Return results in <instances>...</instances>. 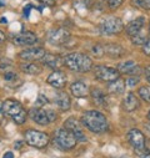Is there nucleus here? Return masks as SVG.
Returning <instances> with one entry per match:
<instances>
[{
	"mask_svg": "<svg viewBox=\"0 0 150 158\" xmlns=\"http://www.w3.org/2000/svg\"><path fill=\"white\" fill-rule=\"evenodd\" d=\"M82 125L93 133H101L108 130V120L99 111H86L82 116Z\"/></svg>",
	"mask_w": 150,
	"mask_h": 158,
	"instance_id": "obj_1",
	"label": "nucleus"
},
{
	"mask_svg": "<svg viewBox=\"0 0 150 158\" xmlns=\"http://www.w3.org/2000/svg\"><path fill=\"white\" fill-rule=\"evenodd\" d=\"M63 62L71 71L80 72V73L89 72L93 69V60L88 55L82 52H71L65 55V57L63 59Z\"/></svg>",
	"mask_w": 150,
	"mask_h": 158,
	"instance_id": "obj_2",
	"label": "nucleus"
},
{
	"mask_svg": "<svg viewBox=\"0 0 150 158\" xmlns=\"http://www.w3.org/2000/svg\"><path fill=\"white\" fill-rule=\"evenodd\" d=\"M2 111H3L4 114L9 116L16 125H23L26 121V116H28L26 111L24 110L23 105L19 101L14 100V98L5 100L3 102Z\"/></svg>",
	"mask_w": 150,
	"mask_h": 158,
	"instance_id": "obj_3",
	"label": "nucleus"
},
{
	"mask_svg": "<svg viewBox=\"0 0 150 158\" xmlns=\"http://www.w3.org/2000/svg\"><path fill=\"white\" fill-rule=\"evenodd\" d=\"M54 142L60 149H65V151L73 149L78 143L75 136L66 128H58L54 132Z\"/></svg>",
	"mask_w": 150,
	"mask_h": 158,
	"instance_id": "obj_4",
	"label": "nucleus"
},
{
	"mask_svg": "<svg viewBox=\"0 0 150 158\" xmlns=\"http://www.w3.org/2000/svg\"><path fill=\"white\" fill-rule=\"evenodd\" d=\"M58 114L53 110H45L40 107H33L30 110V118L38 125L40 126H46L50 122L56 120Z\"/></svg>",
	"mask_w": 150,
	"mask_h": 158,
	"instance_id": "obj_5",
	"label": "nucleus"
},
{
	"mask_svg": "<svg viewBox=\"0 0 150 158\" xmlns=\"http://www.w3.org/2000/svg\"><path fill=\"white\" fill-rule=\"evenodd\" d=\"M49 136L44 132L36 131V130H29L25 132V142L35 148H44L49 144Z\"/></svg>",
	"mask_w": 150,
	"mask_h": 158,
	"instance_id": "obj_6",
	"label": "nucleus"
},
{
	"mask_svg": "<svg viewBox=\"0 0 150 158\" xmlns=\"http://www.w3.org/2000/svg\"><path fill=\"white\" fill-rule=\"evenodd\" d=\"M94 75L98 80L108 82V84H110L113 81H117L118 78H120V72L118 71V69L104 66V65L95 66L94 67Z\"/></svg>",
	"mask_w": 150,
	"mask_h": 158,
	"instance_id": "obj_7",
	"label": "nucleus"
},
{
	"mask_svg": "<svg viewBox=\"0 0 150 158\" xmlns=\"http://www.w3.org/2000/svg\"><path fill=\"white\" fill-rule=\"evenodd\" d=\"M46 40L50 45L61 46L70 40V32L64 27H54L48 31Z\"/></svg>",
	"mask_w": 150,
	"mask_h": 158,
	"instance_id": "obj_8",
	"label": "nucleus"
},
{
	"mask_svg": "<svg viewBox=\"0 0 150 158\" xmlns=\"http://www.w3.org/2000/svg\"><path fill=\"white\" fill-rule=\"evenodd\" d=\"M100 31L106 35H115L124 30V23L120 18H106L100 23Z\"/></svg>",
	"mask_w": 150,
	"mask_h": 158,
	"instance_id": "obj_9",
	"label": "nucleus"
},
{
	"mask_svg": "<svg viewBox=\"0 0 150 158\" xmlns=\"http://www.w3.org/2000/svg\"><path fill=\"white\" fill-rule=\"evenodd\" d=\"M126 137H128V141H129V143L131 144V147H133V148L136 151V153L140 156V154L145 151V143H146V141H145L144 133H143L140 130H138V128H133V130H130V131L128 132Z\"/></svg>",
	"mask_w": 150,
	"mask_h": 158,
	"instance_id": "obj_10",
	"label": "nucleus"
},
{
	"mask_svg": "<svg viewBox=\"0 0 150 158\" xmlns=\"http://www.w3.org/2000/svg\"><path fill=\"white\" fill-rule=\"evenodd\" d=\"M84 126L82 125L80 121H78L77 118H74V117H70L68 118V120L65 121L64 123V128H66L68 131H70L75 138H77L78 142H85L86 141V136L84 133Z\"/></svg>",
	"mask_w": 150,
	"mask_h": 158,
	"instance_id": "obj_11",
	"label": "nucleus"
},
{
	"mask_svg": "<svg viewBox=\"0 0 150 158\" xmlns=\"http://www.w3.org/2000/svg\"><path fill=\"white\" fill-rule=\"evenodd\" d=\"M11 41L18 46H31L38 43V36L31 31H23L13 35Z\"/></svg>",
	"mask_w": 150,
	"mask_h": 158,
	"instance_id": "obj_12",
	"label": "nucleus"
},
{
	"mask_svg": "<svg viewBox=\"0 0 150 158\" xmlns=\"http://www.w3.org/2000/svg\"><path fill=\"white\" fill-rule=\"evenodd\" d=\"M45 50L43 48H31V49H26L23 50L19 54V57L24 61H29V62H34L38 60H42L45 55Z\"/></svg>",
	"mask_w": 150,
	"mask_h": 158,
	"instance_id": "obj_13",
	"label": "nucleus"
},
{
	"mask_svg": "<svg viewBox=\"0 0 150 158\" xmlns=\"http://www.w3.org/2000/svg\"><path fill=\"white\" fill-rule=\"evenodd\" d=\"M46 82H48L51 87L58 89V90H61V89H64L65 85H66V75H65L63 71H60V70H55V71H53V72L48 76Z\"/></svg>",
	"mask_w": 150,
	"mask_h": 158,
	"instance_id": "obj_14",
	"label": "nucleus"
},
{
	"mask_svg": "<svg viewBox=\"0 0 150 158\" xmlns=\"http://www.w3.org/2000/svg\"><path fill=\"white\" fill-rule=\"evenodd\" d=\"M118 71L120 73H124V75H130V76L136 75L138 76L141 72V67L135 61L128 60V61H123L118 65Z\"/></svg>",
	"mask_w": 150,
	"mask_h": 158,
	"instance_id": "obj_15",
	"label": "nucleus"
},
{
	"mask_svg": "<svg viewBox=\"0 0 150 158\" xmlns=\"http://www.w3.org/2000/svg\"><path fill=\"white\" fill-rule=\"evenodd\" d=\"M139 107H140V101L138 96L134 92L126 94L125 98L123 100V110L125 112H133V111H136Z\"/></svg>",
	"mask_w": 150,
	"mask_h": 158,
	"instance_id": "obj_16",
	"label": "nucleus"
},
{
	"mask_svg": "<svg viewBox=\"0 0 150 158\" xmlns=\"http://www.w3.org/2000/svg\"><path fill=\"white\" fill-rule=\"evenodd\" d=\"M145 25V18L144 16H139L134 20H131L126 26H125V31L129 36H134L136 34H139L140 31H143V27Z\"/></svg>",
	"mask_w": 150,
	"mask_h": 158,
	"instance_id": "obj_17",
	"label": "nucleus"
},
{
	"mask_svg": "<svg viewBox=\"0 0 150 158\" xmlns=\"http://www.w3.org/2000/svg\"><path fill=\"white\" fill-rule=\"evenodd\" d=\"M54 102H55V105H56L61 111H68V110L70 108V106H71V101H70L69 95H68L65 91H61V90H59V91L55 94Z\"/></svg>",
	"mask_w": 150,
	"mask_h": 158,
	"instance_id": "obj_18",
	"label": "nucleus"
},
{
	"mask_svg": "<svg viewBox=\"0 0 150 158\" xmlns=\"http://www.w3.org/2000/svg\"><path fill=\"white\" fill-rule=\"evenodd\" d=\"M70 92L73 96L75 97H78V98H82V97H86L89 95V89L88 86L82 82V81H75L70 85Z\"/></svg>",
	"mask_w": 150,
	"mask_h": 158,
	"instance_id": "obj_19",
	"label": "nucleus"
},
{
	"mask_svg": "<svg viewBox=\"0 0 150 158\" xmlns=\"http://www.w3.org/2000/svg\"><path fill=\"white\" fill-rule=\"evenodd\" d=\"M90 95L93 98V102L99 107H106L108 106V97L103 90L99 87H93L90 90Z\"/></svg>",
	"mask_w": 150,
	"mask_h": 158,
	"instance_id": "obj_20",
	"label": "nucleus"
},
{
	"mask_svg": "<svg viewBox=\"0 0 150 158\" xmlns=\"http://www.w3.org/2000/svg\"><path fill=\"white\" fill-rule=\"evenodd\" d=\"M103 49H104V55H108L109 57H113V59L121 57L125 52L124 49L118 44H105L103 45Z\"/></svg>",
	"mask_w": 150,
	"mask_h": 158,
	"instance_id": "obj_21",
	"label": "nucleus"
},
{
	"mask_svg": "<svg viewBox=\"0 0 150 158\" xmlns=\"http://www.w3.org/2000/svg\"><path fill=\"white\" fill-rule=\"evenodd\" d=\"M42 61H43V64H44L45 66L53 69L54 71H55L56 69H59V67L61 66V64H64L63 60H61L58 55H54V54H45L44 57L42 59Z\"/></svg>",
	"mask_w": 150,
	"mask_h": 158,
	"instance_id": "obj_22",
	"label": "nucleus"
},
{
	"mask_svg": "<svg viewBox=\"0 0 150 158\" xmlns=\"http://www.w3.org/2000/svg\"><path fill=\"white\" fill-rule=\"evenodd\" d=\"M20 69H21L23 72L29 73V75H39L43 71V69H42V66L39 64L29 62V61H26L25 64H20Z\"/></svg>",
	"mask_w": 150,
	"mask_h": 158,
	"instance_id": "obj_23",
	"label": "nucleus"
},
{
	"mask_svg": "<svg viewBox=\"0 0 150 158\" xmlns=\"http://www.w3.org/2000/svg\"><path fill=\"white\" fill-rule=\"evenodd\" d=\"M125 89V81L121 78H118L117 81H113L108 85V91L110 94H121Z\"/></svg>",
	"mask_w": 150,
	"mask_h": 158,
	"instance_id": "obj_24",
	"label": "nucleus"
},
{
	"mask_svg": "<svg viewBox=\"0 0 150 158\" xmlns=\"http://www.w3.org/2000/svg\"><path fill=\"white\" fill-rule=\"evenodd\" d=\"M148 40H149V39L146 37V35H145V34H143V31H140L139 34H136V35L131 36V43H133V44H135V45H144Z\"/></svg>",
	"mask_w": 150,
	"mask_h": 158,
	"instance_id": "obj_25",
	"label": "nucleus"
},
{
	"mask_svg": "<svg viewBox=\"0 0 150 158\" xmlns=\"http://www.w3.org/2000/svg\"><path fill=\"white\" fill-rule=\"evenodd\" d=\"M139 96L141 100H144L145 102L150 103V86H141L138 91Z\"/></svg>",
	"mask_w": 150,
	"mask_h": 158,
	"instance_id": "obj_26",
	"label": "nucleus"
},
{
	"mask_svg": "<svg viewBox=\"0 0 150 158\" xmlns=\"http://www.w3.org/2000/svg\"><path fill=\"white\" fill-rule=\"evenodd\" d=\"M131 4L143 10H150V0H131Z\"/></svg>",
	"mask_w": 150,
	"mask_h": 158,
	"instance_id": "obj_27",
	"label": "nucleus"
},
{
	"mask_svg": "<svg viewBox=\"0 0 150 158\" xmlns=\"http://www.w3.org/2000/svg\"><path fill=\"white\" fill-rule=\"evenodd\" d=\"M3 77H4V80H5L7 82H15L18 78H19L18 75H16L13 70H8V71L3 72Z\"/></svg>",
	"mask_w": 150,
	"mask_h": 158,
	"instance_id": "obj_28",
	"label": "nucleus"
},
{
	"mask_svg": "<svg viewBox=\"0 0 150 158\" xmlns=\"http://www.w3.org/2000/svg\"><path fill=\"white\" fill-rule=\"evenodd\" d=\"M124 3V0H106V4H108V8L110 10H117L118 8H120Z\"/></svg>",
	"mask_w": 150,
	"mask_h": 158,
	"instance_id": "obj_29",
	"label": "nucleus"
},
{
	"mask_svg": "<svg viewBox=\"0 0 150 158\" xmlns=\"http://www.w3.org/2000/svg\"><path fill=\"white\" fill-rule=\"evenodd\" d=\"M139 81H140L139 76H130V77H128L126 80H125V86H128V87H134V86H136V85L139 84Z\"/></svg>",
	"mask_w": 150,
	"mask_h": 158,
	"instance_id": "obj_30",
	"label": "nucleus"
},
{
	"mask_svg": "<svg viewBox=\"0 0 150 158\" xmlns=\"http://www.w3.org/2000/svg\"><path fill=\"white\" fill-rule=\"evenodd\" d=\"M91 52H93V55H94L95 57H100V56H103V55H104L103 45H95V46H93Z\"/></svg>",
	"mask_w": 150,
	"mask_h": 158,
	"instance_id": "obj_31",
	"label": "nucleus"
},
{
	"mask_svg": "<svg viewBox=\"0 0 150 158\" xmlns=\"http://www.w3.org/2000/svg\"><path fill=\"white\" fill-rule=\"evenodd\" d=\"M49 101H48V98L44 96V95H39V98H38V102H36V107L38 106H43V105H45V103H48Z\"/></svg>",
	"mask_w": 150,
	"mask_h": 158,
	"instance_id": "obj_32",
	"label": "nucleus"
},
{
	"mask_svg": "<svg viewBox=\"0 0 150 158\" xmlns=\"http://www.w3.org/2000/svg\"><path fill=\"white\" fill-rule=\"evenodd\" d=\"M143 52H144L145 55L150 56V39H149V40L143 45Z\"/></svg>",
	"mask_w": 150,
	"mask_h": 158,
	"instance_id": "obj_33",
	"label": "nucleus"
},
{
	"mask_svg": "<svg viewBox=\"0 0 150 158\" xmlns=\"http://www.w3.org/2000/svg\"><path fill=\"white\" fill-rule=\"evenodd\" d=\"M38 2H40L42 4H44L46 6H54L55 5V0H38Z\"/></svg>",
	"mask_w": 150,
	"mask_h": 158,
	"instance_id": "obj_34",
	"label": "nucleus"
},
{
	"mask_svg": "<svg viewBox=\"0 0 150 158\" xmlns=\"http://www.w3.org/2000/svg\"><path fill=\"white\" fill-rule=\"evenodd\" d=\"M31 8H33V5H31V4H29V5H26V6L24 8V15H25L26 18H29V14H30Z\"/></svg>",
	"mask_w": 150,
	"mask_h": 158,
	"instance_id": "obj_35",
	"label": "nucleus"
},
{
	"mask_svg": "<svg viewBox=\"0 0 150 158\" xmlns=\"http://www.w3.org/2000/svg\"><path fill=\"white\" fill-rule=\"evenodd\" d=\"M144 73H145V78H146V81L150 84V66H148V67L145 69Z\"/></svg>",
	"mask_w": 150,
	"mask_h": 158,
	"instance_id": "obj_36",
	"label": "nucleus"
},
{
	"mask_svg": "<svg viewBox=\"0 0 150 158\" xmlns=\"http://www.w3.org/2000/svg\"><path fill=\"white\" fill-rule=\"evenodd\" d=\"M143 158H150V151H148V149H145L141 154H140Z\"/></svg>",
	"mask_w": 150,
	"mask_h": 158,
	"instance_id": "obj_37",
	"label": "nucleus"
},
{
	"mask_svg": "<svg viewBox=\"0 0 150 158\" xmlns=\"http://www.w3.org/2000/svg\"><path fill=\"white\" fill-rule=\"evenodd\" d=\"M5 39H7L5 34H4L2 30H0V44H2V43H4V41H5Z\"/></svg>",
	"mask_w": 150,
	"mask_h": 158,
	"instance_id": "obj_38",
	"label": "nucleus"
},
{
	"mask_svg": "<svg viewBox=\"0 0 150 158\" xmlns=\"http://www.w3.org/2000/svg\"><path fill=\"white\" fill-rule=\"evenodd\" d=\"M3 158H14V154H13V152H5Z\"/></svg>",
	"mask_w": 150,
	"mask_h": 158,
	"instance_id": "obj_39",
	"label": "nucleus"
},
{
	"mask_svg": "<svg viewBox=\"0 0 150 158\" xmlns=\"http://www.w3.org/2000/svg\"><path fill=\"white\" fill-rule=\"evenodd\" d=\"M5 4H7V0H0V8L5 6Z\"/></svg>",
	"mask_w": 150,
	"mask_h": 158,
	"instance_id": "obj_40",
	"label": "nucleus"
},
{
	"mask_svg": "<svg viewBox=\"0 0 150 158\" xmlns=\"http://www.w3.org/2000/svg\"><path fill=\"white\" fill-rule=\"evenodd\" d=\"M0 23H2V24H7V23H8L7 18H4V16H3V18H2V20H0Z\"/></svg>",
	"mask_w": 150,
	"mask_h": 158,
	"instance_id": "obj_41",
	"label": "nucleus"
},
{
	"mask_svg": "<svg viewBox=\"0 0 150 158\" xmlns=\"http://www.w3.org/2000/svg\"><path fill=\"white\" fill-rule=\"evenodd\" d=\"M20 146H21V142H18V143H16V144H15V147H16V148H18V149H19V147H20Z\"/></svg>",
	"mask_w": 150,
	"mask_h": 158,
	"instance_id": "obj_42",
	"label": "nucleus"
},
{
	"mask_svg": "<svg viewBox=\"0 0 150 158\" xmlns=\"http://www.w3.org/2000/svg\"><path fill=\"white\" fill-rule=\"evenodd\" d=\"M148 118H149V120H150V111L148 112Z\"/></svg>",
	"mask_w": 150,
	"mask_h": 158,
	"instance_id": "obj_43",
	"label": "nucleus"
},
{
	"mask_svg": "<svg viewBox=\"0 0 150 158\" xmlns=\"http://www.w3.org/2000/svg\"><path fill=\"white\" fill-rule=\"evenodd\" d=\"M149 35H150V23H149Z\"/></svg>",
	"mask_w": 150,
	"mask_h": 158,
	"instance_id": "obj_44",
	"label": "nucleus"
},
{
	"mask_svg": "<svg viewBox=\"0 0 150 158\" xmlns=\"http://www.w3.org/2000/svg\"><path fill=\"white\" fill-rule=\"evenodd\" d=\"M0 117H2V108H0Z\"/></svg>",
	"mask_w": 150,
	"mask_h": 158,
	"instance_id": "obj_45",
	"label": "nucleus"
}]
</instances>
